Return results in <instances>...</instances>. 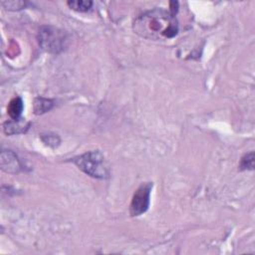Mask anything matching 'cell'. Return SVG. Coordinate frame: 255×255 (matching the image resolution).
<instances>
[{"label": "cell", "mask_w": 255, "mask_h": 255, "mask_svg": "<svg viewBox=\"0 0 255 255\" xmlns=\"http://www.w3.org/2000/svg\"><path fill=\"white\" fill-rule=\"evenodd\" d=\"M30 124L25 119H18V120H12L7 121L3 125V131L6 135L12 136V135H18L23 134L29 129Z\"/></svg>", "instance_id": "8992f818"}, {"label": "cell", "mask_w": 255, "mask_h": 255, "mask_svg": "<svg viewBox=\"0 0 255 255\" xmlns=\"http://www.w3.org/2000/svg\"><path fill=\"white\" fill-rule=\"evenodd\" d=\"M135 33L150 40H168L178 33L175 14L162 8L145 12L133 24Z\"/></svg>", "instance_id": "6da1fadb"}, {"label": "cell", "mask_w": 255, "mask_h": 255, "mask_svg": "<svg viewBox=\"0 0 255 255\" xmlns=\"http://www.w3.org/2000/svg\"><path fill=\"white\" fill-rule=\"evenodd\" d=\"M54 106V102L50 99L38 97L34 100V113L36 115H42L49 112Z\"/></svg>", "instance_id": "ba28073f"}, {"label": "cell", "mask_w": 255, "mask_h": 255, "mask_svg": "<svg viewBox=\"0 0 255 255\" xmlns=\"http://www.w3.org/2000/svg\"><path fill=\"white\" fill-rule=\"evenodd\" d=\"M152 188H153V183L146 182V183H143L136 190L130 205V214L132 216H140L149 209Z\"/></svg>", "instance_id": "277c9868"}, {"label": "cell", "mask_w": 255, "mask_h": 255, "mask_svg": "<svg viewBox=\"0 0 255 255\" xmlns=\"http://www.w3.org/2000/svg\"><path fill=\"white\" fill-rule=\"evenodd\" d=\"M239 168L241 170H252L254 169V153L251 152L249 154H246L240 161Z\"/></svg>", "instance_id": "30bf717a"}, {"label": "cell", "mask_w": 255, "mask_h": 255, "mask_svg": "<svg viewBox=\"0 0 255 255\" xmlns=\"http://www.w3.org/2000/svg\"><path fill=\"white\" fill-rule=\"evenodd\" d=\"M39 44L46 52L59 54L67 47L68 35L58 28L43 26L39 30Z\"/></svg>", "instance_id": "3957f363"}, {"label": "cell", "mask_w": 255, "mask_h": 255, "mask_svg": "<svg viewBox=\"0 0 255 255\" xmlns=\"http://www.w3.org/2000/svg\"><path fill=\"white\" fill-rule=\"evenodd\" d=\"M68 6L77 12H87L91 9L93 2L88 0H77V1H68Z\"/></svg>", "instance_id": "9c48e42d"}, {"label": "cell", "mask_w": 255, "mask_h": 255, "mask_svg": "<svg viewBox=\"0 0 255 255\" xmlns=\"http://www.w3.org/2000/svg\"><path fill=\"white\" fill-rule=\"evenodd\" d=\"M23 111V101L21 98L16 97L12 99L7 107L8 115L12 120H18L20 119L21 113Z\"/></svg>", "instance_id": "52a82bcc"}, {"label": "cell", "mask_w": 255, "mask_h": 255, "mask_svg": "<svg viewBox=\"0 0 255 255\" xmlns=\"http://www.w3.org/2000/svg\"><path fill=\"white\" fill-rule=\"evenodd\" d=\"M73 164L86 174L99 179L109 176V169L105 157L99 151L87 152L72 160Z\"/></svg>", "instance_id": "7a4b0ae2"}, {"label": "cell", "mask_w": 255, "mask_h": 255, "mask_svg": "<svg viewBox=\"0 0 255 255\" xmlns=\"http://www.w3.org/2000/svg\"><path fill=\"white\" fill-rule=\"evenodd\" d=\"M0 166L8 173H18L23 169L20 160L12 151H2L0 156Z\"/></svg>", "instance_id": "5b68a950"}, {"label": "cell", "mask_w": 255, "mask_h": 255, "mask_svg": "<svg viewBox=\"0 0 255 255\" xmlns=\"http://www.w3.org/2000/svg\"><path fill=\"white\" fill-rule=\"evenodd\" d=\"M41 139L46 145H48L49 147H52V148H56L60 144V139H59L58 135H55V134L49 133L46 135H42Z\"/></svg>", "instance_id": "8fae6325"}, {"label": "cell", "mask_w": 255, "mask_h": 255, "mask_svg": "<svg viewBox=\"0 0 255 255\" xmlns=\"http://www.w3.org/2000/svg\"><path fill=\"white\" fill-rule=\"evenodd\" d=\"M1 4L8 10H20L28 5V3L25 1H2Z\"/></svg>", "instance_id": "7c38bea8"}]
</instances>
